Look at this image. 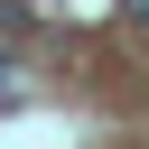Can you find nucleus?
<instances>
[{
    "label": "nucleus",
    "mask_w": 149,
    "mask_h": 149,
    "mask_svg": "<svg viewBox=\"0 0 149 149\" xmlns=\"http://www.w3.org/2000/svg\"><path fill=\"white\" fill-rule=\"evenodd\" d=\"M28 93H37V74H28L19 56H0V102H28Z\"/></svg>",
    "instance_id": "obj_1"
},
{
    "label": "nucleus",
    "mask_w": 149,
    "mask_h": 149,
    "mask_svg": "<svg viewBox=\"0 0 149 149\" xmlns=\"http://www.w3.org/2000/svg\"><path fill=\"white\" fill-rule=\"evenodd\" d=\"M28 19H37L28 0H0V28H28Z\"/></svg>",
    "instance_id": "obj_2"
},
{
    "label": "nucleus",
    "mask_w": 149,
    "mask_h": 149,
    "mask_svg": "<svg viewBox=\"0 0 149 149\" xmlns=\"http://www.w3.org/2000/svg\"><path fill=\"white\" fill-rule=\"evenodd\" d=\"M112 9H121V19H140V28H149V0H112Z\"/></svg>",
    "instance_id": "obj_3"
}]
</instances>
